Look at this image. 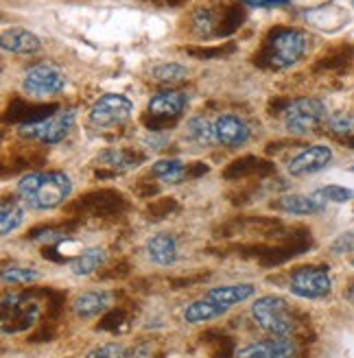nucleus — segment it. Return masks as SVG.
<instances>
[{"mask_svg": "<svg viewBox=\"0 0 354 358\" xmlns=\"http://www.w3.org/2000/svg\"><path fill=\"white\" fill-rule=\"evenodd\" d=\"M326 105L320 99H297L291 101L285 110V127L289 134L309 136L328 122L326 120Z\"/></svg>", "mask_w": 354, "mask_h": 358, "instance_id": "nucleus-4", "label": "nucleus"}, {"mask_svg": "<svg viewBox=\"0 0 354 358\" xmlns=\"http://www.w3.org/2000/svg\"><path fill=\"white\" fill-rule=\"evenodd\" d=\"M236 358H295V343L289 336H274L239 350Z\"/></svg>", "mask_w": 354, "mask_h": 358, "instance_id": "nucleus-12", "label": "nucleus"}, {"mask_svg": "<svg viewBox=\"0 0 354 358\" xmlns=\"http://www.w3.org/2000/svg\"><path fill=\"white\" fill-rule=\"evenodd\" d=\"M326 131L334 138L344 142L346 147H354V116L350 114H339L332 116L326 122Z\"/></svg>", "mask_w": 354, "mask_h": 358, "instance_id": "nucleus-27", "label": "nucleus"}, {"mask_svg": "<svg viewBox=\"0 0 354 358\" xmlns=\"http://www.w3.org/2000/svg\"><path fill=\"white\" fill-rule=\"evenodd\" d=\"M143 155L132 149H108L94 157L99 169H105L108 173H127L143 164Z\"/></svg>", "mask_w": 354, "mask_h": 358, "instance_id": "nucleus-15", "label": "nucleus"}, {"mask_svg": "<svg viewBox=\"0 0 354 358\" xmlns=\"http://www.w3.org/2000/svg\"><path fill=\"white\" fill-rule=\"evenodd\" d=\"M175 210H177V203L173 199H157V201L149 203L147 217L153 219V221H160V219H167L169 214H173Z\"/></svg>", "mask_w": 354, "mask_h": 358, "instance_id": "nucleus-31", "label": "nucleus"}, {"mask_svg": "<svg viewBox=\"0 0 354 358\" xmlns=\"http://www.w3.org/2000/svg\"><path fill=\"white\" fill-rule=\"evenodd\" d=\"M186 50L197 59H217V57L229 55V52L234 50V44H225V46H188Z\"/></svg>", "mask_w": 354, "mask_h": 358, "instance_id": "nucleus-29", "label": "nucleus"}, {"mask_svg": "<svg viewBox=\"0 0 354 358\" xmlns=\"http://www.w3.org/2000/svg\"><path fill=\"white\" fill-rule=\"evenodd\" d=\"M157 3H169L171 5V3H180V0H157Z\"/></svg>", "mask_w": 354, "mask_h": 358, "instance_id": "nucleus-40", "label": "nucleus"}, {"mask_svg": "<svg viewBox=\"0 0 354 358\" xmlns=\"http://www.w3.org/2000/svg\"><path fill=\"white\" fill-rule=\"evenodd\" d=\"M75 118H77L75 110H57L52 116L40 122L20 127V136L35 140V142H42V145H57V142H62L70 134V129L75 127Z\"/></svg>", "mask_w": 354, "mask_h": 358, "instance_id": "nucleus-6", "label": "nucleus"}, {"mask_svg": "<svg viewBox=\"0 0 354 358\" xmlns=\"http://www.w3.org/2000/svg\"><path fill=\"white\" fill-rule=\"evenodd\" d=\"M125 208H127V201L118 190L103 188V190L83 194L81 199H77L68 210L85 214V217H114V214H120Z\"/></svg>", "mask_w": 354, "mask_h": 358, "instance_id": "nucleus-7", "label": "nucleus"}, {"mask_svg": "<svg viewBox=\"0 0 354 358\" xmlns=\"http://www.w3.org/2000/svg\"><path fill=\"white\" fill-rule=\"evenodd\" d=\"M0 44H3L5 52H13V55H33V52H38L42 48L38 35L20 27L5 29Z\"/></svg>", "mask_w": 354, "mask_h": 358, "instance_id": "nucleus-17", "label": "nucleus"}, {"mask_svg": "<svg viewBox=\"0 0 354 358\" xmlns=\"http://www.w3.org/2000/svg\"><path fill=\"white\" fill-rule=\"evenodd\" d=\"M147 252L155 264L169 266L177 260V241L171 234H155L147 243Z\"/></svg>", "mask_w": 354, "mask_h": 358, "instance_id": "nucleus-20", "label": "nucleus"}, {"mask_svg": "<svg viewBox=\"0 0 354 358\" xmlns=\"http://www.w3.org/2000/svg\"><path fill=\"white\" fill-rule=\"evenodd\" d=\"M215 131H217V140L223 147H243L247 140H250V127L247 122L234 114H221L215 122Z\"/></svg>", "mask_w": 354, "mask_h": 358, "instance_id": "nucleus-13", "label": "nucleus"}, {"mask_svg": "<svg viewBox=\"0 0 354 358\" xmlns=\"http://www.w3.org/2000/svg\"><path fill=\"white\" fill-rule=\"evenodd\" d=\"M252 317L256 324L271 336H291L295 330V317L289 303L282 297H260L252 303Z\"/></svg>", "mask_w": 354, "mask_h": 358, "instance_id": "nucleus-3", "label": "nucleus"}, {"mask_svg": "<svg viewBox=\"0 0 354 358\" xmlns=\"http://www.w3.org/2000/svg\"><path fill=\"white\" fill-rule=\"evenodd\" d=\"M73 184L64 173H29L17 182V199L31 210H52L62 206Z\"/></svg>", "mask_w": 354, "mask_h": 358, "instance_id": "nucleus-1", "label": "nucleus"}, {"mask_svg": "<svg viewBox=\"0 0 354 358\" xmlns=\"http://www.w3.org/2000/svg\"><path fill=\"white\" fill-rule=\"evenodd\" d=\"M40 273L33 268H22V266H11L3 271V282L5 284H29L33 280H38Z\"/></svg>", "mask_w": 354, "mask_h": 358, "instance_id": "nucleus-30", "label": "nucleus"}, {"mask_svg": "<svg viewBox=\"0 0 354 358\" xmlns=\"http://www.w3.org/2000/svg\"><path fill=\"white\" fill-rule=\"evenodd\" d=\"M110 303H112V295L108 291H87L75 299V313L81 319H92L108 310Z\"/></svg>", "mask_w": 354, "mask_h": 358, "instance_id": "nucleus-19", "label": "nucleus"}, {"mask_svg": "<svg viewBox=\"0 0 354 358\" xmlns=\"http://www.w3.org/2000/svg\"><path fill=\"white\" fill-rule=\"evenodd\" d=\"M254 293H256V289H254L252 284H229V286H219V289H212L208 293V297L212 301L221 303V306H225V308H232V306H236V303L250 299Z\"/></svg>", "mask_w": 354, "mask_h": 358, "instance_id": "nucleus-21", "label": "nucleus"}, {"mask_svg": "<svg viewBox=\"0 0 354 358\" xmlns=\"http://www.w3.org/2000/svg\"><path fill=\"white\" fill-rule=\"evenodd\" d=\"M274 171H276V166H274V162H269V159L247 155V157L234 159V162L223 171V177L229 179V182H234V179H250V177L262 179V177L271 175Z\"/></svg>", "mask_w": 354, "mask_h": 358, "instance_id": "nucleus-16", "label": "nucleus"}, {"mask_svg": "<svg viewBox=\"0 0 354 358\" xmlns=\"http://www.w3.org/2000/svg\"><path fill=\"white\" fill-rule=\"evenodd\" d=\"M322 192L326 194L328 201H334V203H346L354 196V192L344 186H326V188H322Z\"/></svg>", "mask_w": 354, "mask_h": 358, "instance_id": "nucleus-35", "label": "nucleus"}, {"mask_svg": "<svg viewBox=\"0 0 354 358\" xmlns=\"http://www.w3.org/2000/svg\"><path fill=\"white\" fill-rule=\"evenodd\" d=\"M151 79L164 85H177L188 79V70L180 64H157L151 68Z\"/></svg>", "mask_w": 354, "mask_h": 358, "instance_id": "nucleus-28", "label": "nucleus"}, {"mask_svg": "<svg viewBox=\"0 0 354 358\" xmlns=\"http://www.w3.org/2000/svg\"><path fill=\"white\" fill-rule=\"evenodd\" d=\"M134 103L122 94H103L90 110V122L99 129H110L129 120Z\"/></svg>", "mask_w": 354, "mask_h": 358, "instance_id": "nucleus-8", "label": "nucleus"}, {"mask_svg": "<svg viewBox=\"0 0 354 358\" xmlns=\"http://www.w3.org/2000/svg\"><path fill=\"white\" fill-rule=\"evenodd\" d=\"M103 262H105V249L103 247H90L70 262V266H73L75 275H90L97 271V268L103 266Z\"/></svg>", "mask_w": 354, "mask_h": 358, "instance_id": "nucleus-25", "label": "nucleus"}, {"mask_svg": "<svg viewBox=\"0 0 354 358\" xmlns=\"http://www.w3.org/2000/svg\"><path fill=\"white\" fill-rule=\"evenodd\" d=\"M66 234L68 231H64V227H44V229H33L31 238L40 243H55L66 238Z\"/></svg>", "mask_w": 354, "mask_h": 358, "instance_id": "nucleus-33", "label": "nucleus"}, {"mask_svg": "<svg viewBox=\"0 0 354 358\" xmlns=\"http://www.w3.org/2000/svg\"><path fill=\"white\" fill-rule=\"evenodd\" d=\"M245 5H250V7H282V5H287L289 0H243Z\"/></svg>", "mask_w": 354, "mask_h": 358, "instance_id": "nucleus-38", "label": "nucleus"}, {"mask_svg": "<svg viewBox=\"0 0 354 358\" xmlns=\"http://www.w3.org/2000/svg\"><path fill=\"white\" fill-rule=\"evenodd\" d=\"M330 252L332 254H350V252H354V231H346V234H341L337 241L330 245Z\"/></svg>", "mask_w": 354, "mask_h": 358, "instance_id": "nucleus-36", "label": "nucleus"}, {"mask_svg": "<svg viewBox=\"0 0 354 358\" xmlns=\"http://www.w3.org/2000/svg\"><path fill=\"white\" fill-rule=\"evenodd\" d=\"M306 46H309V35L304 31L278 27L267 35V40H264L260 50L254 55V62L260 68L287 70L304 57Z\"/></svg>", "mask_w": 354, "mask_h": 358, "instance_id": "nucleus-2", "label": "nucleus"}, {"mask_svg": "<svg viewBox=\"0 0 354 358\" xmlns=\"http://www.w3.org/2000/svg\"><path fill=\"white\" fill-rule=\"evenodd\" d=\"M346 299L354 303V282H350V286L346 289Z\"/></svg>", "mask_w": 354, "mask_h": 358, "instance_id": "nucleus-39", "label": "nucleus"}, {"mask_svg": "<svg viewBox=\"0 0 354 358\" xmlns=\"http://www.w3.org/2000/svg\"><path fill=\"white\" fill-rule=\"evenodd\" d=\"M206 341H215V358H232L234 356V345L225 334H219L215 338H210V334H206Z\"/></svg>", "mask_w": 354, "mask_h": 358, "instance_id": "nucleus-34", "label": "nucleus"}, {"mask_svg": "<svg viewBox=\"0 0 354 358\" xmlns=\"http://www.w3.org/2000/svg\"><path fill=\"white\" fill-rule=\"evenodd\" d=\"M352 7H354V0H352Z\"/></svg>", "mask_w": 354, "mask_h": 358, "instance_id": "nucleus-41", "label": "nucleus"}, {"mask_svg": "<svg viewBox=\"0 0 354 358\" xmlns=\"http://www.w3.org/2000/svg\"><path fill=\"white\" fill-rule=\"evenodd\" d=\"M332 151L324 145H315L304 151H299L291 162H289V173L293 177H302V175H313L317 171H322L330 164Z\"/></svg>", "mask_w": 354, "mask_h": 358, "instance_id": "nucleus-11", "label": "nucleus"}, {"mask_svg": "<svg viewBox=\"0 0 354 358\" xmlns=\"http://www.w3.org/2000/svg\"><path fill=\"white\" fill-rule=\"evenodd\" d=\"M122 321H125V313L122 310H114V313H110L105 319H101V324H99V328L101 330H116Z\"/></svg>", "mask_w": 354, "mask_h": 358, "instance_id": "nucleus-37", "label": "nucleus"}, {"mask_svg": "<svg viewBox=\"0 0 354 358\" xmlns=\"http://www.w3.org/2000/svg\"><path fill=\"white\" fill-rule=\"evenodd\" d=\"M66 87L64 70L52 62H40L27 70V77L22 81L24 94L31 99H48L59 94Z\"/></svg>", "mask_w": 354, "mask_h": 358, "instance_id": "nucleus-5", "label": "nucleus"}, {"mask_svg": "<svg viewBox=\"0 0 354 358\" xmlns=\"http://www.w3.org/2000/svg\"><path fill=\"white\" fill-rule=\"evenodd\" d=\"M85 358H127V350L118 343H105L94 348Z\"/></svg>", "mask_w": 354, "mask_h": 358, "instance_id": "nucleus-32", "label": "nucleus"}, {"mask_svg": "<svg viewBox=\"0 0 354 358\" xmlns=\"http://www.w3.org/2000/svg\"><path fill=\"white\" fill-rule=\"evenodd\" d=\"M153 177H157L164 184H180L184 179H190L188 166L182 162V159H160L155 162L151 169Z\"/></svg>", "mask_w": 354, "mask_h": 358, "instance_id": "nucleus-23", "label": "nucleus"}, {"mask_svg": "<svg viewBox=\"0 0 354 358\" xmlns=\"http://www.w3.org/2000/svg\"><path fill=\"white\" fill-rule=\"evenodd\" d=\"M186 107V96L182 92H160L155 94L151 101H149V107H147V114L151 116L153 122L162 124V122H171L175 118H180L182 112Z\"/></svg>", "mask_w": 354, "mask_h": 358, "instance_id": "nucleus-10", "label": "nucleus"}, {"mask_svg": "<svg viewBox=\"0 0 354 358\" xmlns=\"http://www.w3.org/2000/svg\"><path fill=\"white\" fill-rule=\"evenodd\" d=\"M57 110H59L57 105H31L24 101H13L5 118L11 122H20V127H24V124H33L52 116Z\"/></svg>", "mask_w": 354, "mask_h": 358, "instance_id": "nucleus-18", "label": "nucleus"}, {"mask_svg": "<svg viewBox=\"0 0 354 358\" xmlns=\"http://www.w3.org/2000/svg\"><path fill=\"white\" fill-rule=\"evenodd\" d=\"M22 221H24V208L15 199H9V196L3 199V208H0V231H3V236L20 227Z\"/></svg>", "mask_w": 354, "mask_h": 358, "instance_id": "nucleus-26", "label": "nucleus"}, {"mask_svg": "<svg viewBox=\"0 0 354 358\" xmlns=\"http://www.w3.org/2000/svg\"><path fill=\"white\" fill-rule=\"evenodd\" d=\"M225 313H227L225 306H221V303L206 297L199 301H192L184 313V319L188 321V324H204V321H212V319H217Z\"/></svg>", "mask_w": 354, "mask_h": 358, "instance_id": "nucleus-22", "label": "nucleus"}, {"mask_svg": "<svg viewBox=\"0 0 354 358\" xmlns=\"http://www.w3.org/2000/svg\"><path fill=\"white\" fill-rule=\"evenodd\" d=\"M291 293L304 299H322L330 293L332 280L326 266H302L291 275Z\"/></svg>", "mask_w": 354, "mask_h": 358, "instance_id": "nucleus-9", "label": "nucleus"}, {"mask_svg": "<svg viewBox=\"0 0 354 358\" xmlns=\"http://www.w3.org/2000/svg\"><path fill=\"white\" fill-rule=\"evenodd\" d=\"M328 199L322 190H317L313 194H285L280 196V199L274 203V208L287 212V214H299V217H304V214H317L326 208Z\"/></svg>", "mask_w": 354, "mask_h": 358, "instance_id": "nucleus-14", "label": "nucleus"}, {"mask_svg": "<svg viewBox=\"0 0 354 358\" xmlns=\"http://www.w3.org/2000/svg\"><path fill=\"white\" fill-rule=\"evenodd\" d=\"M186 138L197 147H210L217 140L215 124H210L201 116H194L186 122Z\"/></svg>", "mask_w": 354, "mask_h": 358, "instance_id": "nucleus-24", "label": "nucleus"}]
</instances>
